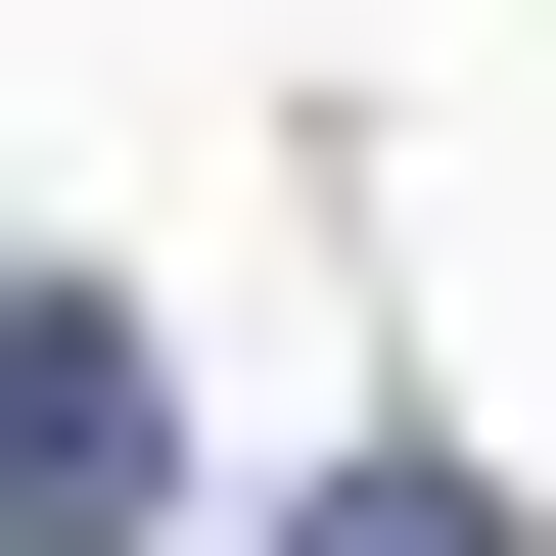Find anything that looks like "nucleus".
I'll list each match as a JSON object with an SVG mask.
<instances>
[{
  "instance_id": "f257e3e1",
  "label": "nucleus",
  "mask_w": 556,
  "mask_h": 556,
  "mask_svg": "<svg viewBox=\"0 0 556 556\" xmlns=\"http://www.w3.org/2000/svg\"><path fill=\"white\" fill-rule=\"evenodd\" d=\"M139 510H186V371L93 278H0V556H139Z\"/></svg>"
},
{
  "instance_id": "f03ea898",
  "label": "nucleus",
  "mask_w": 556,
  "mask_h": 556,
  "mask_svg": "<svg viewBox=\"0 0 556 556\" xmlns=\"http://www.w3.org/2000/svg\"><path fill=\"white\" fill-rule=\"evenodd\" d=\"M278 556H510V464H325V510H278Z\"/></svg>"
}]
</instances>
